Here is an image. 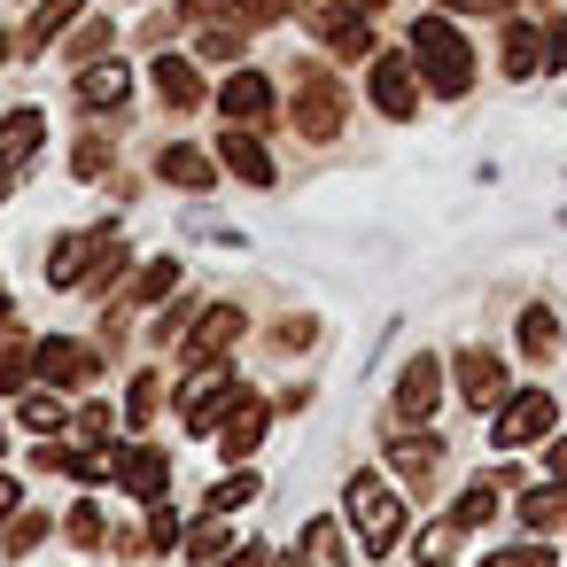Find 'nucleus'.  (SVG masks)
Segmentation results:
<instances>
[{
  "label": "nucleus",
  "mask_w": 567,
  "mask_h": 567,
  "mask_svg": "<svg viewBox=\"0 0 567 567\" xmlns=\"http://www.w3.org/2000/svg\"><path fill=\"white\" fill-rule=\"evenodd\" d=\"M412 63H420V79H427L443 102L474 86V55H466V40H458L451 17H420V24H412Z\"/></svg>",
  "instance_id": "obj_1"
},
{
  "label": "nucleus",
  "mask_w": 567,
  "mask_h": 567,
  "mask_svg": "<svg viewBox=\"0 0 567 567\" xmlns=\"http://www.w3.org/2000/svg\"><path fill=\"white\" fill-rule=\"evenodd\" d=\"M373 102H381V117H412L420 110V86H412V63L404 55H373Z\"/></svg>",
  "instance_id": "obj_6"
},
{
  "label": "nucleus",
  "mask_w": 567,
  "mask_h": 567,
  "mask_svg": "<svg viewBox=\"0 0 567 567\" xmlns=\"http://www.w3.org/2000/svg\"><path fill=\"white\" fill-rule=\"evenodd\" d=\"M350 9H365V17H373V9H381V0H350Z\"/></svg>",
  "instance_id": "obj_43"
},
{
  "label": "nucleus",
  "mask_w": 567,
  "mask_h": 567,
  "mask_svg": "<svg viewBox=\"0 0 567 567\" xmlns=\"http://www.w3.org/2000/svg\"><path fill=\"white\" fill-rule=\"evenodd\" d=\"M156 94H164L172 110H195V102H203V79H195V63L164 55V63H156Z\"/></svg>",
  "instance_id": "obj_18"
},
{
  "label": "nucleus",
  "mask_w": 567,
  "mask_h": 567,
  "mask_svg": "<svg viewBox=\"0 0 567 567\" xmlns=\"http://www.w3.org/2000/svg\"><path fill=\"white\" fill-rule=\"evenodd\" d=\"M218 156H226V172H234V179L272 187V156H265V141H257V133H226V148H218Z\"/></svg>",
  "instance_id": "obj_14"
},
{
  "label": "nucleus",
  "mask_w": 567,
  "mask_h": 567,
  "mask_svg": "<svg viewBox=\"0 0 567 567\" xmlns=\"http://www.w3.org/2000/svg\"><path fill=\"white\" fill-rule=\"evenodd\" d=\"M489 567H551V551H536V544L528 551H489Z\"/></svg>",
  "instance_id": "obj_35"
},
{
  "label": "nucleus",
  "mask_w": 567,
  "mask_h": 567,
  "mask_svg": "<svg viewBox=\"0 0 567 567\" xmlns=\"http://www.w3.org/2000/svg\"><path fill=\"white\" fill-rule=\"evenodd\" d=\"M9 513H17V482H9V474H0V520H9Z\"/></svg>",
  "instance_id": "obj_42"
},
{
  "label": "nucleus",
  "mask_w": 567,
  "mask_h": 567,
  "mask_svg": "<svg viewBox=\"0 0 567 567\" xmlns=\"http://www.w3.org/2000/svg\"><path fill=\"white\" fill-rule=\"evenodd\" d=\"M234 334H241V311H234V303H218V311H203V327L187 334V365H210V358H218V350H226Z\"/></svg>",
  "instance_id": "obj_13"
},
{
  "label": "nucleus",
  "mask_w": 567,
  "mask_h": 567,
  "mask_svg": "<svg viewBox=\"0 0 567 567\" xmlns=\"http://www.w3.org/2000/svg\"><path fill=\"white\" fill-rule=\"evenodd\" d=\"M125 94H133V71H125V63H94V71L79 79V102H86V110H117Z\"/></svg>",
  "instance_id": "obj_16"
},
{
  "label": "nucleus",
  "mask_w": 567,
  "mask_h": 567,
  "mask_svg": "<svg viewBox=\"0 0 567 567\" xmlns=\"http://www.w3.org/2000/svg\"><path fill=\"white\" fill-rule=\"evenodd\" d=\"M420 559L443 567V559H451V528H420Z\"/></svg>",
  "instance_id": "obj_34"
},
{
  "label": "nucleus",
  "mask_w": 567,
  "mask_h": 567,
  "mask_svg": "<svg viewBox=\"0 0 567 567\" xmlns=\"http://www.w3.org/2000/svg\"><path fill=\"white\" fill-rule=\"evenodd\" d=\"M172 288H179V265H172V257H156V265L133 280V303H156V296H172Z\"/></svg>",
  "instance_id": "obj_27"
},
{
  "label": "nucleus",
  "mask_w": 567,
  "mask_h": 567,
  "mask_svg": "<svg viewBox=\"0 0 567 567\" xmlns=\"http://www.w3.org/2000/svg\"><path fill=\"white\" fill-rule=\"evenodd\" d=\"M257 435H265V404H241V412H234V427H226V458H249V451H257Z\"/></svg>",
  "instance_id": "obj_25"
},
{
  "label": "nucleus",
  "mask_w": 567,
  "mask_h": 567,
  "mask_svg": "<svg viewBox=\"0 0 567 567\" xmlns=\"http://www.w3.org/2000/svg\"><path fill=\"white\" fill-rule=\"evenodd\" d=\"M203 55H210V63H234V55H241V32H234V24H226V32H203Z\"/></svg>",
  "instance_id": "obj_31"
},
{
  "label": "nucleus",
  "mask_w": 567,
  "mask_h": 567,
  "mask_svg": "<svg viewBox=\"0 0 567 567\" xmlns=\"http://www.w3.org/2000/svg\"><path fill=\"white\" fill-rule=\"evenodd\" d=\"M249 497H257V474H234V482H218V489H210V513H241Z\"/></svg>",
  "instance_id": "obj_28"
},
{
  "label": "nucleus",
  "mask_w": 567,
  "mask_h": 567,
  "mask_svg": "<svg viewBox=\"0 0 567 567\" xmlns=\"http://www.w3.org/2000/svg\"><path fill=\"white\" fill-rule=\"evenodd\" d=\"M435 396H443V365H435V358H412L404 381H396V420H427Z\"/></svg>",
  "instance_id": "obj_9"
},
{
  "label": "nucleus",
  "mask_w": 567,
  "mask_h": 567,
  "mask_svg": "<svg viewBox=\"0 0 567 567\" xmlns=\"http://www.w3.org/2000/svg\"><path fill=\"white\" fill-rule=\"evenodd\" d=\"M164 179L203 195V187H210V156H195V148H164Z\"/></svg>",
  "instance_id": "obj_21"
},
{
  "label": "nucleus",
  "mask_w": 567,
  "mask_h": 567,
  "mask_svg": "<svg viewBox=\"0 0 567 567\" xmlns=\"http://www.w3.org/2000/svg\"><path fill=\"white\" fill-rule=\"evenodd\" d=\"M0 63H9V40H0Z\"/></svg>",
  "instance_id": "obj_44"
},
{
  "label": "nucleus",
  "mask_w": 567,
  "mask_h": 567,
  "mask_svg": "<svg viewBox=\"0 0 567 567\" xmlns=\"http://www.w3.org/2000/svg\"><path fill=\"white\" fill-rule=\"evenodd\" d=\"M389 458H396L404 474H435V458H443V443H435V435H396V443H389Z\"/></svg>",
  "instance_id": "obj_22"
},
{
  "label": "nucleus",
  "mask_w": 567,
  "mask_h": 567,
  "mask_svg": "<svg viewBox=\"0 0 567 567\" xmlns=\"http://www.w3.org/2000/svg\"><path fill=\"white\" fill-rule=\"evenodd\" d=\"M303 567H350V559H342L334 520H311V528H303Z\"/></svg>",
  "instance_id": "obj_24"
},
{
  "label": "nucleus",
  "mask_w": 567,
  "mask_h": 567,
  "mask_svg": "<svg viewBox=\"0 0 567 567\" xmlns=\"http://www.w3.org/2000/svg\"><path fill=\"white\" fill-rule=\"evenodd\" d=\"M125 404H133V420H148V412H156V381H148V373H141V381H133V396H125Z\"/></svg>",
  "instance_id": "obj_36"
},
{
  "label": "nucleus",
  "mask_w": 567,
  "mask_h": 567,
  "mask_svg": "<svg viewBox=\"0 0 567 567\" xmlns=\"http://www.w3.org/2000/svg\"><path fill=\"white\" fill-rule=\"evenodd\" d=\"M226 567H272V559H265V551H257V544H249V551H234V559H226Z\"/></svg>",
  "instance_id": "obj_41"
},
{
  "label": "nucleus",
  "mask_w": 567,
  "mask_h": 567,
  "mask_svg": "<svg viewBox=\"0 0 567 567\" xmlns=\"http://www.w3.org/2000/svg\"><path fill=\"white\" fill-rule=\"evenodd\" d=\"M117 482L133 489V497H164V482H172V458L164 451H148V443H133V451H117Z\"/></svg>",
  "instance_id": "obj_10"
},
{
  "label": "nucleus",
  "mask_w": 567,
  "mask_h": 567,
  "mask_svg": "<svg viewBox=\"0 0 567 567\" xmlns=\"http://www.w3.org/2000/svg\"><path fill=\"white\" fill-rule=\"evenodd\" d=\"M451 381H458L466 404H497V396H505V358H489V350H458V358H451Z\"/></svg>",
  "instance_id": "obj_7"
},
{
  "label": "nucleus",
  "mask_w": 567,
  "mask_h": 567,
  "mask_svg": "<svg viewBox=\"0 0 567 567\" xmlns=\"http://www.w3.org/2000/svg\"><path fill=\"white\" fill-rule=\"evenodd\" d=\"M520 350L528 358H551V311H528L520 319Z\"/></svg>",
  "instance_id": "obj_29"
},
{
  "label": "nucleus",
  "mask_w": 567,
  "mask_h": 567,
  "mask_svg": "<svg viewBox=\"0 0 567 567\" xmlns=\"http://www.w3.org/2000/svg\"><path fill=\"white\" fill-rule=\"evenodd\" d=\"M311 32H319L334 55H365V48H373V24H365V9H350V0L319 9V17H311Z\"/></svg>",
  "instance_id": "obj_8"
},
{
  "label": "nucleus",
  "mask_w": 567,
  "mask_h": 567,
  "mask_svg": "<svg viewBox=\"0 0 567 567\" xmlns=\"http://www.w3.org/2000/svg\"><path fill=\"white\" fill-rule=\"evenodd\" d=\"M350 528H358L365 551H389V544L404 536V505H396V489L373 482V474H350Z\"/></svg>",
  "instance_id": "obj_2"
},
{
  "label": "nucleus",
  "mask_w": 567,
  "mask_h": 567,
  "mask_svg": "<svg viewBox=\"0 0 567 567\" xmlns=\"http://www.w3.org/2000/svg\"><path fill=\"white\" fill-rule=\"evenodd\" d=\"M218 110H226L234 125H265V117H272V86H265L257 71H241V79H226V94H218Z\"/></svg>",
  "instance_id": "obj_12"
},
{
  "label": "nucleus",
  "mask_w": 567,
  "mask_h": 567,
  "mask_svg": "<svg viewBox=\"0 0 567 567\" xmlns=\"http://www.w3.org/2000/svg\"><path fill=\"white\" fill-rule=\"evenodd\" d=\"M497 489H505V474H482V482H466V489H458V505H451V520H458V528H482V520L497 513Z\"/></svg>",
  "instance_id": "obj_19"
},
{
  "label": "nucleus",
  "mask_w": 567,
  "mask_h": 567,
  "mask_svg": "<svg viewBox=\"0 0 567 567\" xmlns=\"http://www.w3.org/2000/svg\"><path fill=\"white\" fill-rule=\"evenodd\" d=\"M86 373H94V350L86 342H40V381L63 389V381H86Z\"/></svg>",
  "instance_id": "obj_17"
},
{
  "label": "nucleus",
  "mask_w": 567,
  "mask_h": 567,
  "mask_svg": "<svg viewBox=\"0 0 567 567\" xmlns=\"http://www.w3.org/2000/svg\"><path fill=\"white\" fill-rule=\"evenodd\" d=\"M520 520L528 528H567V489H528L520 497Z\"/></svg>",
  "instance_id": "obj_23"
},
{
  "label": "nucleus",
  "mask_w": 567,
  "mask_h": 567,
  "mask_svg": "<svg viewBox=\"0 0 567 567\" xmlns=\"http://www.w3.org/2000/svg\"><path fill=\"white\" fill-rule=\"evenodd\" d=\"M296 125H303V141H334V125H342V94H334L327 71H303V86H296Z\"/></svg>",
  "instance_id": "obj_5"
},
{
  "label": "nucleus",
  "mask_w": 567,
  "mask_h": 567,
  "mask_svg": "<svg viewBox=\"0 0 567 567\" xmlns=\"http://www.w3.org/2000/svg\"><path fill=\"white\" fill-rule=\"evenodd\" d=\"M435 9H466V17H497V0H435Z\"/></svg>",
  "instance_id": "obj_39"
},
{
  "label": "nucleus",
  "mask_w": 567,
  "mask_h": 567,
  "mask_svg": "<svg viewBox=\"0 0 567 567\" xmlns=\"http://www.w3.org/2000/svg\"><path fill=\"white\" fill-rule=\"evenodd\" d=\"M71 536H79V544H102V513H94V505H71Z\"/></svg>",
  "instance_id": "obj_33"
},
{
  "label": "nucleus",
  "mask_w": 567,
  "mask_h": 567,
  "mask_svg": "<svg viewBox=\"0 0 567 567\" xmlns=\"http://www.w3.org/2000/svg\"><path fill=\"white\" fill-rule=\"evenodd\" d=\"M551 420H559V396H551V389H520V396H513V404L497 412L489 443H497V451H520V443H536V435H544Z\"/></svg>",
  "instance_id": "obj_4"
},
{
  "label": "nucleus",
  "mask_w": 567,
  "mask_h": 567,
  "mask_svg": "<svg viewBox=\"0 0 567 567\" xmlns=\"http://www.w3.org/2000/svg\"><path fill=\"white\" fill-rule=\"evenodd\" d=\"M79 9H86V0H40V17H32V48H48V40H55Z\"/></svg>",
  "instance_id": "obj_26"
},
{
  "label": "nucleus",
  "mask_w": 567,
  "mask_h": 567,
  "mask_svg": "<svg viewBox=\"0 0 567 567\" xmlns=\"http://www.w3.org/2000/svg\"><path fill=\"white\" fill-rule=\"evenodd\" d=\"M234 404V373H203L195 381V396H179V412H187V427H218V412Z\"/></svg>",
  "instance_id": "obj_15"
},
{
  "label": "nucleus",
  "mask_w": 567,
  "mask_h": 567,
  "mask_svg": "<svg viewBox=\"0 0 567 567\" xmlns=\"http://www.w3.org/2000/svg\"><path fill=\"white\" fill-rule=\"evenodd\" d=\"M536 63H544V40L528 24H505V79H536Z\"/></svg>",
  "instance_id": "obj_20"
},
{
  "label": "nucleus",
  "mask_w": 567,
  "mask_h": 567,
  "mask_svg": "<svg viewBox=\"0 0 567 567\" xmlns=\"http://www.w3.org/2000/svg\"><path fill=\"white\" fill-rule=\"evenodd\" d=\"M40 141H48V117L40 110H9V117H0V203L17 195V179L40 156Z\"/></svg>",
  "instance_id": "obj_3"
},
{
  "label": "nucleus",
  "mask_w": 567,
  "mask_h": 567,
  "mask_svg": "<svg viewBox=\"0 0 567 567\" xmlns=\"http://www.w3.org/2000/svg\"><path fill=\"white\" fill-rule=\"evenodd\" d=\"M40 536H48V513H24V520H17V528H9V551H32V544H40Z\"/></svg>",
  "instance_id": "obj_32"
},
{
  "label": "nucleus",
  "mask_w": 567,
  "mask_h": 567,
  "mask_svg": "<svg viewBox=\"0 0 567 567\" xmlns=\"http://www.w3.org/2000/svg\"><path fill=\"white\" fill-rule=\"evenodd\" d=\"M195 24H280L288 0H187Z\"/></svg>",
  "instance_id": "obj_11"
},
{
  "label": "nucleus",
  "mask_w": 567,
  "mask_h": 567,
  "mask_svg": "<svg viewBox=\"0 0 567 567\" xmlns=\"http://www.w3.org/2000/svg\"><path fill=\"white\" fill-rule=\"evenodd\" d=\"M24 427H40V435L63 427V404H55V396H24Z\"/></svg>",
  "instance_id": "obj_30"
},
{
  "label": "nucleus",
  "mask_w": 567,
  "mask_h": 567,
  "mask_svg": "<svg viewBox=\"0 0 567 567\" xmlns=\"http://www.w3.org/2000/svg\"><path fill=\"white\" fill-rule=\"evenodd\" d=\"M102 164H110V148H102V141H86V148H79V179H94Z\"/></svg>",
  "instance_id": "obj_38"
},
{
  "label": "nucleus",
  "mask_w": 567,
  "mask_h": 567,
  "mask_svg": "<svg viewBox=\"0 0 567 567\" xmlns=\"http://www.w3.org/2000/svg\"><path fill=\"white\" fill-rule=\"evenodd\" d=\"M544 63H551V71H567V24H551V32H544Z\"/></svg>",
  "instance_id": "obj_37"
},
{
  "label": "nucleus",
  "mask_w": 567,
  "mask_h": 567,
  "mask_svg": "<svg viewBox=\"0 0 567 567\" xmlns=\"http://www.w3.org/2000/svg\"><path fill=\"white\" fill-rule=\"evenodd\" d=\"M544 466H551V474L567 482V443H551V451H544Z\"/></svg>",
  "instance_id": "obj_40"
}]
</instances>
